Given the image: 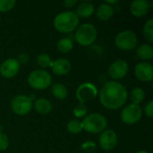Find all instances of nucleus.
<instances>
[{
    "label": "nucleus",
    "mask_w": 153,
    "mask_h": 153,
    "mask_svg": "<svg viewBox=\"0 0 153 153\" xmlns=\"http://www.w3.org/2000/svg\"><path fill=\"white\" fill-rule=\"evenodd\" d=\"M98 95L100 104L110 110H117L124 107L128 99L126 88L116 81H110L103 84Z\"/></svg>",
    "instance_id": "nucleus-1"
},
{
    "label": "nucleus",
    "mask_w": 153,
    "mask_h": 153,
    "mask_svg": "<svg viewBox=\"0 0 153 153\" xmlns=\"http://www.w3.org/2000/svg\"><path fill=\"white\" fill-rule=\"evenodd\" d=\"M53 23L57 31L68 34L77 29L79 25V17L74 12L65 11L56 15Z\"/></svg>",
    "instance_id": "nucleus-2"
},
{
    "label": "nucleus",
    "mask_w": 153,
    "mask_h": 153,
    "mask_svg": "<svg viewBox=\"0 0 153 153\" xmlns=\"http://www.w3.org/2000/svg\"><path fill=\"white\" fill-rule=\"evenodd\" d=\"M82 130L90 134H101L108 126L107 118L100 113L87 115L82 122Z\"/></svg>",
    "instance_id": "nucleus-3"
},
{
    "label": "nucleus",
    "mask_w": 153,
    "mask_h": 153,
    "mask_svg": "<svg viewBox=\"0 0 153 153\" xmlns=\"http://www.w3.org/2000/svg\"><path fill=\"white\" fill-rule=\"evenodd\" d=\"M98 36V31L96 27L91 23H83L80 25L75 31L74 39L75 41L82 46V47H89L91 46Z\"/></svg>",
    "instance_id": "nucleus-4"
},
{
    "label": "nucleus",
    "mask_w": 153,
    "mask_h": 153,
    "mask_svg": "<svg viewBox=\"0 0 153 153\" xmlns=\"http://www.w3.org/2000/svg\"><path fill=\"white\" fill-rule=\"evenodd\" d=\"M29 85L38 91L48 89L51 86L52 77L51 74L44 69H37L30 72L27 78Z\"/></svg>",
    "instance_id": "nucleus-5"
},
{
    "label": "nucleus",
    "mask_w": 153,
    "mask_h": 153,
    "mask_svg": "<svg viewBox=\"0 0 153 153\" xmlns=\"http://www.w3.org/2000/svg\"><path fill=\"white\" fill-rule=\"evenodd\" d=\"M115 45L120 50L130 51L138 46V39L134 31L125 30L117 33L115 37Z\"/></svg>",
    "instance_id": "nucleus-6"
},
{
    "label": "nucleus",
    "mask_w": 153,
    "mask_h": 153,
    "mask_svg": "<svg viewBox=\"0 0 153 153\" xmlns=\"http://www.w3.org/2000/svg\"><path fill=\"white\" fill-rule=\"evenodd\" d=\"M12 111L17 116H26L28 115L32 108V101L28 96L25 95H16L14 96L10 103Z\"/></svg>",
    "instance_id": "nucleus-7"
},
{
    "label": "nucleus",
    "mask_w": 153,
    "mask_h": 153,
    "mask_svg": "<svg viewBox=\"0 0 153 153\" xmlns=\"http://www.w3.org/2000/svg\"><path fill=\"white\" fill-rule=\"evenodd\" d=\"M143 117V109L140 105L131 103L126 106L120 114L121 121L126 125H134L138 123Z\"/></svg>",
    "instance_id": "nucleus-8"
},
{
    "label": "nucleus",
    "mask_w": 153,
    "mask_h": 153,
    "mask_svg": "<svg viewBox=\"0 0 153 153\" xmlns=\"http://www.w3.org/2000/svg\"><path fill=\"white\" fill-rule=\"evenodd\" d=\"M99 94L97 87L91 82L82 83L76 90V98L81 104H85L95 99Z\"/></svg>",
    "instance_id": "nucleus-9"
},
{
    "label": "nucleus",
    "mask_w": 153,
    "mask_h": 153,
    "mask_svg": "<svg viewBox=\"0 0 153 153\" xmlns=\"http://www.w3.org/2000/svg\"><path fill=\"white\" fill-rule=\"evenodd\" d=\"M129 71V65L126 61L123 59H117L114 61L108 67V75L113 81H119L126 76Z\"/></svg>",
    "instance_id": "nucleus-10"
},
{
    "label": "nucleus",
    "mask_w": 153,
    "mask_h": 153,
    "mask_svg": "<svg viewBox=\"0 0 153 153\" xmlns=\"http://www.w3.org/2000/svg\"><path fill=\"white\" fill-rule=\"evenodd\" d=\"M117 142H118L117 134L114 130L111 129H107L103 131L99 137L100 147L106 152H109L115 149L116 146L117 145Z\"/></svg>",
    "instance_id": "nucleus-11"
},
{
    "label": "nucleus",
    "mask_w": 153,
    "mask_h": 153,
    "mask_svg": "<svg viewBox=\"0 0 153 153\" xmlns=\"http://www.w3.org/2000/svg\"><path fill=\"white\" fill-rule=\"evenodd\" d=\"M21 68V65L16 58H7L0 65V74L5 79L15 77Z\"/></svg>",
    "instance_id": "nucleus-12"
},
{
    "label": "nucleus",
    "mask_w": 153,
    "mask_h": 153,
    "mask_svg": "<svg viewBox=\"0 0 153 153\" xmlns=\"http://www.w3.org/2000/svg\"><path fill=\"white\" fill-rule=\"evenodd\" d=\"M134 75L141 82H152L153 79L152 65L148 62H142L137 64L134 67Z\"/></svg>",
    "instance_id": "nucleus-13"
},
{
    "label": "nucleus",
    "mask_w": 153,
    "mask_h": 153,
    "mask_svg": "<svg viewBox=\"0 0 153 153\" xmlns=\"http://www.w3.org/2000/svg\"><path fill=\"white\" fill-rule=\"evenodd\" d=\"M151 9V3L148 0H134L130 4V12L134 16L143 17Z\"/></svg>",
    "instance_id": "nucleus-14"
},
{
    "label": "nucleus",
    "mask_w": 153,
    "mask_h": 153,
    "mask_svg": "<svg viewBox=\"0 0 153 153\" xmlns=\"http://www.w3.org/2000/svg\"><path fill=\"white\" fill-rule=\"evenodd\" d=\"M50 68L56 75L63 76L67 74L71 71V63L65 58H58L52 61Z\"/></svg>",
    "instance_id": "nucleus-15"
},
{
    "label": "nucleus",
    "mask_w": 153,
    "mask_h": 153,
    "mask_svg": "<svg viewBox=\"0 0 153 153\" xmlns=\"http://www.w3.org/2000/svg\"><path fill=\"white\" fill-rule=\"evenodd\" d=\"M32 108L39 115H48L51 112L53 107L50 100L45 98H39L34 101V104H32Z\"/></svg>",
    "instance_id": "nucleus-16"
},
{
    "label": "nucleus",
    "mask_w": 153,
    "mask_h": 153,
    "mask_svg": "<svg viewBox=\"0 0 153 153\" xmlns=\"http://www.w3.org/2000/svg\"><path fill=\"white\" fill-rule=\"evenodd\" d=\"M114 7L107 3L100 4L96 10V16L100 21H108L114 14Z\"/></svg>",
    "instance_id": "nucleus-17"
},
{
    "label": "nucleus",
    "mask_w": 153,
    "mask_h": 153,
    "mask_svg": "<svg viewBox=\"0 0 153 153\" xmlns=\"http://www.w3.org/2000/svg\"><path fill=\"white\" fill-rule=\"evenodd\" d=\"M95 12L94 4L88 1H83L80 3L76 10V15L79 18H89L91 17Z\"/></svg>",
    "instance_id": "nucleus-18"
},
{
    "label": "nucleus",
    "mask_w": 153,
    "mask_h": 153,
    "mask_svg": "<svg viewBox=\"0 0 153 153\" xmlns=\"http://www.w3.org/2000/svg\"><path fill=\"white\" fill-rule=\"evenodd\" d=\"M136 55L144 62L149 61L153 56L152 47L149 44H141L136 47Z\"/></svg>",
    "instance_id": "nucleus-19"
},
{
    "label": "nucleus",
    "mask_w": 153,
    "mask_h": 153,
    "mask_svg": "<svg viewBox=\"0 0 153 153\" xmlns=\"http://www.w3.org/2000/svg\"><path fill=\"white\" fill-rule=\"evenodd\" d=\"M51 93L56 99L59 100H64L68 96V90L64 84L57 82L54 83L51 86Z\"/></svg>",
    "instance_id": "nucleus-20"
},
{
    "label": "nucleus",
    "mask_w": 153,
    "mask_h": 153,
    "mask_svg": "<svg viewBox=\"0 0 153 153\" xmlns=\"http://www.w3.org/2000/svg\"><path fill=\"white\" fill-rule=\"evenodd\" d=\"M73 48H74V42H73V39L69 37L62 38L56 43L57 50L63 54L69 53L73 49Z\"/></svg>",
    "instance_id": "nucleus-21"
},
{
    "label": "nucleus",
    "mask_w": 153,
    "mask_h": 153,
    "mask_svg": "<svg viewBox=\"0 0 153 153\" xmlns=\"http://www.w3.org/2000/svg\"><path fill=\"white\" fill-rule=\"evenodd\" d=\"M129 97L132 100V103L140 105L145 99V91L141 87H135L131 91Z\"/></svg>",
    "instance_id": "nucleus-22"
},
{
    "label": "nucleus",
    "mask_w": 153,
    "mask_h": 153,
    "mask_svg": "<svg viewBox=\"0 0 153 153\" xmlns=\"http://www.w3.org/2000/svg\"><path fill=\"white\" fill-rule=\"evenodd\" d=\"M66 130L68 133L72 134H78L82 131V122L78 119H72L68 122L66 126Z\"/></svg>",
    "instance_id": "nucleus-23"
},
{
    "label": "nucleus",
    "mask_w": 153,
    "mask_h": 153,
    "mask_svg": "<svg viewBox=\"0 0 153 153\" xmlns=\"http://www.w3.org/2000/svg\"><path fill=\"white\" fill-rule=\"evenodd\" d=\"M37 64L41 68H48L50 67L52 64L51 56L47 53H41L37 56Z\"/></svg>",
    "instance_id": "nucleus-24"
},
{
    "label": "nucleus",
    "mask_w": 153,
    "mask_h": 153,
    "mask_svg": "<svg viewBox=\"0 0 153 153\" xmlns=\"http://www.w3.org/2000/svg\"><path fill=\"white\" fill-rule=\"evenodd\" d=\"M144 37L149 42L153 41V19H149L143 25V29Z\"/></svg>",
    "instance_id": "nucleus-25"
},
{
    "label": "nucleus",
    "mask_w": 153,
    "mask_h": 153,
    "mask_svg": "<svg viewBox=\"0 0 153 153\" xmlns=\"http://www.w3.org/2000/svg\"><path fill=\"white\" fill-rule=\"evenodd\" d=\"M87 112H88V109H87L86 106L84 104H81V103H79L73 110L74 116L77 118L85 117L87 116Z\"/></svg>",
    "instance_id": "nucleus-26"
},
{
    "label": "nucleus",
    "mask_w": 153,
    "mask_h": 153,
    "mask_svg": "<svg viewBox=\"0 0 153 153\" xmlns=\"http://www.w3.org/2000/svg\"><path fill=\"white\" fill-rule=\"evenodd\" d=\"M16 2L14 0H0V12H8L12 10Z\"/></svg>",
    "instance_id": "nucleus-27"
},
{
    "label": "nucleus",
    "mask_w": 153,
    "mask_h": 153,
    "mask_svg": "<svg viewBox=\"0 0 153 153\" xmlns=\"http://www.w3.org/2000/svg\"><path fill=\"white\" fill-rule=\"evenodd\" d=\"M96 143L92 141H86L81 145L82 150L87 153L93 152L96 150Z\"/></svg>",
    "instance_id": "nucleus-28"
},
{
    "label": "nucleus",
    "mask_w": 153,
    "mask_h": 153,
    "mask_svg": "<svg viewBox=\"0 0 153 153\" xmlns=\"http://www.w3.org/2000/svg\"><path fill=\"white\" fill-rule=\"evenodd\" d=\"M9 146V139L4 133H0V152L5 151Z\"/></svg>",
    "instance_id": "nucleus-29"
},
{
    "label": "nucleus",
    "mask_w": 153,
    "mask_h": 153,
    "mask_svg": "<svg viewBox=\"0 0 153 153\" xmlns=\"http://www.w3.org/2000/svg\"><path fill=\"white\" fill-rule=\"evenodd\" d=\"M144 113L149 118L153 117V100H150L144 107Z\"/></svg>",
    "instance_id": "nucleus-30"
},
{
    "label": "nucleus",
    "mask_w": 153,
    "mask_h": 153,
    "mask_svg": "<svg viewBox=\"0 0 153 153\" xmlns=\"http://www.w3.org/2000/svg\"><path fill=\"white\" fill-rule=\"evenodd\" d=\"M17 61L19 62L20 65H26L30 61V56L27 53H21L18 56Z\"/></svg>",
    "instance_id": "nucleus-31"
},
{
    "label": "nucleus",
    "mask_w": 153,
    "mask_h": 153,
    "mask_svg": "<svg viewBox=\"0 0 153 153\" xmlns=\"http://www.w3.org/2000/svg\"><path fill=\"white\" fill-rule=\"evenodd\" d=\"M77 4V0H65L63 4L65 8H72Z\"/></svg>",
    "instance_id": "nucleus-32"
},
{
    "label": "nucleus",
    "mask_w": 153,
    "mask_h": 153,
    "mask_svg": "<svg viewBox=\"0 0 153 153\" xmlns=\"http://www.w3.org/2000/svg\"><path fill=\"white\" fill-rule=\"evenodd\" d=\"M105 3H107V4H108L112 5V4H117V3H118V1H117V0H107Z\"/></svg>",
    "instance_id": "nucleus-33"
},
{
    "label": "nucleus",
    "mask_w": 153,
    "mask_h": 153,
    "mask_svg": "<svg viewBox=\"0 0 153 153\" xmlns=\"http://www.w3.org/2000/svg\"><path fill=\"white\" fill-rule=\"evenodd\" d=\"M136 153H149L148 152H146V151H139V152H137Z\"/></svg>",
    "instance_id": "nucleus-34"
},
{
    "label": "nucleus",
    "mask_w": 153,
    "mask_h": 153,
    "mask_svg": "<svg viewBox=\"0 0 153 153\" xmlns=\"http://www.w3.org/2000/svg\"><path fill=\"white\" fill-rule=\"evenodd\" d=\"M2 130H3V126L0 125V133H2Z\"/></svg>",
    "instance_id": "nucleus-35"
},
{
    "label": "nucleus",
    "mask_w": 153,
    "mask_h": 153,
    "mask_svg": "<svg viewBox=\"0 0 153 153\" xmlns=\"http://www.w3.org/2000/svg\"><path fill=\"white\" fill-rule=\"evenodd\" d=\"M0 20H1V14H0Z\"/></svg>",
    "instance_id": "nucleus-36"
}]
</instances>
